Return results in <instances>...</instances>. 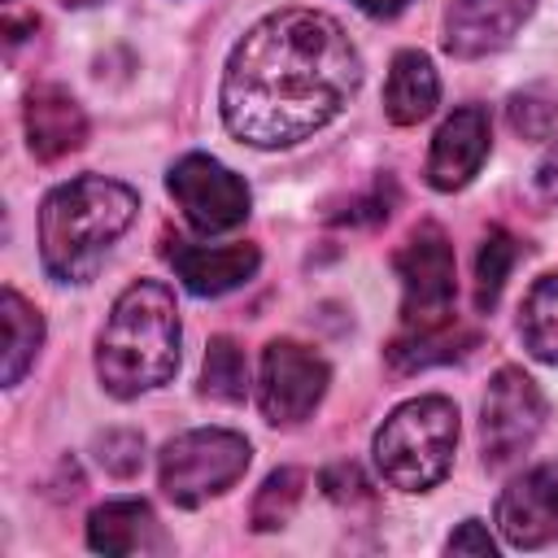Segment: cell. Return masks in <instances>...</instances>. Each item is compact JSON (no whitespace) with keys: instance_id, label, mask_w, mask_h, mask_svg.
Returning a JSON list of instances; mask_svg holds the SVG:
<instances>
[{"instance_id":"6da1fadb","label":"cell","mask_w":558,"mask_h":558,"mask_svg":"<svg viewBox=\"0 0 558 558\" xmlns=\"http://www.w3.org/2000/svg\"><path fill=\"white\" fill-rule=\"evenodd\" d=\"M362 87V52L331 13L275 9L231 48L218 109L248 148H292L331 126Z\"/></svg>"},{"instance_id":"7a4b0ae2","label":"cell","mask_w":558,"mask_h":558,"mask_svg":"<svg viewBox=\"0 0 558 558\" xmlns=\"http://www.w3.org/2000/svg\"><path fill=\"white\" fill-rule=\"evenodd\" d=\"M179 305L161 279H135L118 292L96 336V379L109 397L135 401L179 371Z\"/></svg>"},{"instance_id":"3957f363","label":"cell","mask_w":558,"mask_h":558,"mask_svg":"<svg viewBox=\"0 0 558 558\" xmlns=\"http://www.w3.org/2000/svg\"><path fill=\"white\" fill-rule=\"evenodd\" d=\"M140 192L122 179L78 174L57 183L39 205V262L57 283L96 279L109 248L131 231Z\"/></svg>"},{"instance_id":"277c9868","label":"cell","mask_w":558,"mask_h":558,"mask_svg":"<svg viewBox=\"0 0 558 558\" xmlns=\"http://www.w3.org/2000/svg\"><path fill=\"white\" fill-rule=\"evenodd\" d=\"M458 449V405L440 392L401 401L375 432V471L397 493H427L436 488Z\"/></svg>"},{"instance_id":"5b68a950","label":"cell","mask_w":558,"mask_h":558,"mask_svg":"<svg viewBox=\"0 0 558 558\" xmlns=\"http://www.w3.org/2000/svg\"><path fill=\"white\" fill-rule=\"evenodd\" d=\"M253 462V445L231 432V427H192L179 432L174 440L161 445L157 453V484L161 493L183 506L196 510L209 497L227 493Z\"/></svg>"},{"instance_id":"8992f818","label":"cell","mask_w":558,"mask_h":558,"mask_svg":"<svg viewBox=\"0 0 558 558\" xmlns=\"http://www.w3.org/2000/svg\"><path fill=\"white\" fill-rule=\"evenodd\" d=\"M331 366L318 349L279 336L262 349L257 366V405L270 427H301L327 397Z\"/></svg>"},{"instance_id":"52a82bcc","label":"cell","mask_w":558,"mask_h":558,"mask_svg":"<svg viewBox=\"0 0 558 558\" xmlns=\"http://www.w3.org/2000/svg\"><path fill=\"white\" fill-rule=\"evenodd\" d=\"M541 427H545V397H541L536 379L523 366H501L488 379V392L480 405L484 466H493V471L510 466L519 453H527L536 445Z\"/></svg>"},{"instance_id":"ba28073f","label":"cell","mask_w":558,"mask_h":558,"mask_svg":"<svg viewBox=\"0 0 558 558\" xmlns=\"http://www.w3.org/2000/svg\"><path fill=\"white\" fill-rule=\"evenodd\" d=\"M397 279H401V323L423 327L440 323L453 314V292H458V266H453V244L436 222H418L405 244L392 257Z\"/></svg>"},{"instance_id":"9c48e42d","label":"cell","mask_w":558,"mask_h":558,"mask_svg":"<svg viewBox=\"0 0 558 558\" xmlns=\"http://www.w3.org/2000/svg\"><path fill=\"white\" fill-rule=\"evenodd\" d=\"M166 187H170L174 205L183 209L187 227L201 231V235L235 231L248 218V205H253L248 183L231 166H222L218 157H209V153L179 157L170 166V174H166Z\"/></svg>"},{"instance_id":"30bf717a","label":"cell","mask_w":558,"mask_h":558,"mask_svg":"<svg viewBox=\"0 0 558 558\" xmlns=\"http://www.w3.org/2000/svg\"><path fill=\"white\" fill-rule=\"evenodd\" d=\"M497 532L514 549H541L558 532V462L514 475L497 497Z\"/></svg>"},{"instance_id":"8fae6325","label":"cell","mask_w":558,"mask_h":558,"mask_svg":"<svg viewBox=\"0 0 558 558\" xmlns=\"http://www.w3.org/2000/svg\"><path fill=\"white\" fill-rule=\"evenodd\" d=\"M536 13V0H449L445 9V52L475 61L514 44V35Z\"/></svg>"},{"instance_id":"7c38bea8","label":"cell","mask_w":558,"mask_h":558,"mask_svg":"<svg viewBox=\"0 0 558 558\" xmlns=\"http://www.w3.org/2000/svg\"><path fill=\"white\" fill-rule=\"evenodd\" d=\"M488 144H493L488 109H480V105L453 109V113L436 126V135H432L427 170H423L427 183H432L436 192H462V187L480 174V166H484V157H488Z\"/></svg>"},{"instance_id":"4fadbf2b","label":"cell","mask_w":558,"mask_h":558,"mask_svg":"<svg viewBox=\"0 0 558 558\" xmlns=\"http://www.w3.org/2000/svg\"><path fill=\"white\" fill-rule=\"evenodd\" d=\"M166 262L174 266L179 283L192 296H222V292L244 288L257 275L262 253L257 244H192L174 235L166 240Z\"/></svg>"},{"instance_id":"5bb4252c","label":"cell","mask_w":558,"mask_h":558,"mask_svg":"<svg viewBox=\"0 0 558 558\" xmlns=\"http://www.w3.org/2000/svg\"><path fill=\"white\" fill-rule=\"evenodd\" d=\"M22 126H26V148L35 153V161H61L87 144V113L57 83H39L26 92Z\"/></svg>"},{"instance_id":"9a60e30c","label":"cell","mask_w":558,"mask_h":558,"mask_svg":"<svg viewBox=\"0 0 558 558\" xmlns=\"http://www.w3.org/2000/svg\"><path fill=\"white\" fill-rule=\"evenodd\" d=\"M87 545L96 554L122 558V554H161L170 541H166L148 501L118 497V501H105L87 514Z\"/></svg>"},{"instance_id":"2e32d148","label":"cell","mask_w":558,"mask_h":558,"mask_svg":"<svg viewBox=\"0 0 558 558\" xmlns=\"http://www.w3.org/2000/svg\"><path fill=\"white\" fill-rule=\"evenodd\" d=\"M440 100V74L432 65L427 52L405 48L392 57L388 65V83H384V113L392 126H418L423 118H432Z\"/></svg>"},{"instance_id":"e0dca14e","label":"cell","mask_w":558,"mask_h":558,"mask_svg":"<svg viewBox=\"0 0 558 558\" xmlns=\"http://www.w3.org/2000/svg\"><path fill=\"white\" fill-rule=\"evenodd\" d=\"M475 344H480V336H475L471 327H462V323L449 314V318H440V323L405 327L384 353H388V366H392L397 375H414V371H427V366L458 362V357H466Z\"/></svg>"},{"instance_id":"ac0fdd59","label":"cell","mask_w":558,"mask_h":558,"mask_svg":"<svg viewBox=\"0 0 558 558\" xmlns=\"http://www.w3.org/2000/svg\"><path fill=\"white\" fill-rule=\"evenodd\" d=\"M0 318H4L0 384L13 388V384H22V375L35 366V357H39V349H44V318H39V310H35L17 288H4V292H0Z\"/></svg>"},{"instance_id":"d6986e66","label":"cell","mask_w":558,"mask_h":558,"mask_svg":"<svg viewBox=\"0 0 558 558\" xmlns=\"http://www.w3.org/2000/svg\"><path fill=\"white\" fill-rule=\"evenodd\" d=\"M519 340L536 362L558 366V270L527 288L519 305Z\"/></svg>"},{"instance_id":"ffe728a7","label":"cell","mask_w":558,"mask_h":558,"mask_svg":"<svg viewBox=\"0 0 558 558\" xmlns=\"http://www.w3.org/2000/svg\"><path fill=\"white\" fill-rule=\"evenodd\" d=\"M201 397L222 401V405H240L248 397V362L231 336L209 340L205 362H201Z\"/></svg>"},{"instance_id":"44dd1931","label":"cell","mask_w":558,"mask_h":558,"mask_svg":"<svg viewBox=\"0 0 558 558\" xmlns=\"http://www.w3.org/2000/svg\"><path fill=\"white\" fill-rule=\"evenodd\" d=\"M301 497H305V471L301 466L270 471L262 480L257 497H253V510H248L253 532H279V527H288L292 514H296V506H301Z\"/></svg>"},{"instance_id":"7402d4cb","label":"cell","mask_w":558,"mask_h":558,"mask_svg":"<svg viewBox=\"0 0 558 558\" xmlns=\"http://www.w3.org/2000/svg\"><path fill=\"white\" fill-rule=\"evenodd\" d=\"M514 257H519L514 235L501 231V227H488L484 240H480V253H475V305H480V310H493V305H497Z\"/></svg>"},{"instance_id":"603a6c76","label":"cell","mask_w":558,"mask_h":558,"mask_svg":"<svg viewBox=\"0 0 558 558\" xmlns=\"http://www.w3.org/2000/svg\"><path fill=\"white\" fill-rule=\"evenodd\" d=\"M96 462L118 475V480H131L140 466H144V436L131 432V427H109L105 436H96Z\"/></svg>"},{"instance_id":"cb8c5ba5","label":"cell","mask_w":558,"mask_h":558,"mask_svg":"<svg viewBox=\"0 0 558 558\" xmlns=\"http://www.w3.org/2000/svg\"><path fill=\"white\" fill-rule=\"evenodd\" d=\"M554 118H558V105H554L549 96H541V92H519V96H510V126H514L523 140H545L549 126H554Z\"/></svg>"},{"instance_id":"d4e9b609","label":"cell","mask_w":558,"mask_h":558,"mask_svg":"<svg viewBox=\"0 0 558 558\" xmlns=\"http://www.w3.org/2000/svg\"><path fill=\"white\" fill-rule=\"evenodd\" d=\"M445 549H449V554H480V558H493V554H497V541L488 536L484 519H462L458 532L445 541Z\"/></svg>"},{"instance_id":"484cf974","label":"cell","mask_w":558,"mask_h":558,"mask_svg":"<svg viewBox=\"0 0 558 558\" xmlns=\"http://www.w3.org/2000/svg\"><path fill=\"white\" fill-rule=\"evenodd\" d=\"M323 488H327L331 501H357V497H366V480H362V471H357L353 462L331 466V471L323 475Z\"/></svg>"},{"instance_id":"4316f807","label":"cell","mask_w":558,"mask_h":558,"mask_svg":"<svg viewBox=\"0 0 558 558\" xmlns=\"http://www.w3.org/2000/svg\"><path fill=\"white\" fill-rule=\"evenodd\" d=\"M532 179H536V192H541L545 201H554V205H558V140L541 153V161H536V174H532Z\"/></svg>"},{"instance_id":"83f0119b","label":"cell","mask_w":558,"mask_h":558,"mask_svg":"<svg viewBox=\"0 0 558 558\" xmlns=\"http://www.w3.org/2000/svg\"><path fill=\"white\" fill-rule=\"evenodd\" d=\"M362 13H371V17H397L410 0H353Z\"/></svg>"},{"instance_id":"f1b7e54d","label":"cell","mask_w":558,"mask_h":558,"mask_svg":"<svg viewBox=\"0 0 558 558\" xmlns=\"http://www.w3.org/2000/svg\"><path fill=\"white\" fill-rule=\"evenodd\" d=\"M65 9H92V4H105V0H61Z\"/></svg>"}]
</instances>
